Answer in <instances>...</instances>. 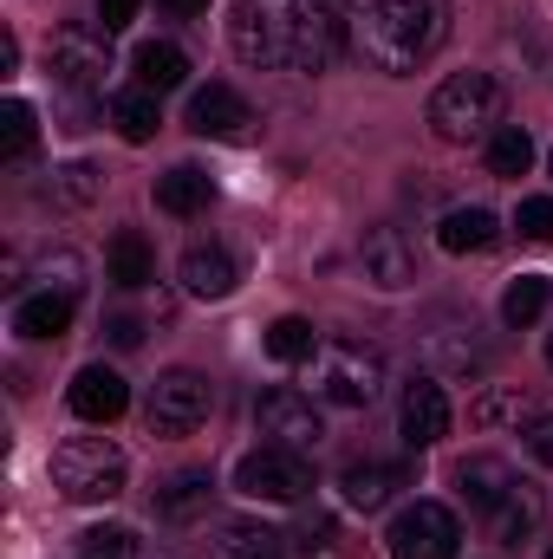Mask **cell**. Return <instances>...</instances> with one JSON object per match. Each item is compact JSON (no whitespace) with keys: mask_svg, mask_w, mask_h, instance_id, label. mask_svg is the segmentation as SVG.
Segmentation results:
<instances>
[{"mask_svg":"<svg viewBox=\"0 0 553 559\" xmlns=\"http://www.w3.org/2000/svg\"><path fill=\"white\" fill-rule=\"evenodd\" d=\"M235 280H242L235 254H228V248H215V241L183 254V293H189V299H228V293H235Z\"/></svg>","mask_w":553,"mask_h":559,"instance_id":"obj_19","label":"cell"},{"mask_svg":"<svg viewBox=\"0 0 553 559\" xmlns=\"http://www.w3.org/2000/svg\"><path fill=\"white\" fill-rule=\"evenodd\" d=\"M79 547H85V559H131V527H92V534H79Z\"/></svg>","mask_w":553,"mask_h":559,"instance_id":"obj_35","label":"cell"},{"mask_svg":"<svg viewBox=\"0 0 553 559\" xmlns=\"http://www.w3.org/2000/svg\"><path fill=\"white\" fill-rule=\"evenodd\" d=\"M98 169L92 163H66V169H52V202L59 209H85V202H98Z\"/></svg>","mask_w":553,"mask_h":559,"instance_id":"obj_32","label":"cell"},{"mask_svg":"<svg viewBox=\"0 0 553 559\" xmlns=\"http://www.w3.org/2000/svg\"><path fill=\"white\" fill-rule=\"evenodd\" d=\"M548 299H553V280L521 274L508 293H502V319H508V325H534V319L548 312Z\"/></svg>","mask_w":553,"mask_h":559,"instance_id":"obj_30","label":"cell"},{"mask_svg":"<svg viewBox=\"0 0 553 559\" xmlns=\"http://www.w3.org/2000/svg\"><path fill=\"white\" fill-rule=\"evenodd\" d=\"M255 429L274 442V449H319V436H326V417H319V404L313 397H299V391H268L261 404H255Z\"/></svg>","mask_w":553,"mask_h":559,"instance_id":"obj_10","label":"cell"},{"mask_svg":"<svg viewBox=\"0 0 553 559\" xmlns=\"http://www.w3.org/2000/svg\"><path fill=\"white\" fill-rule=\"evenodd\" d=\"M515 235L534 241V248H553V195H528L515 209Z\"/></svg>","mask_w":553,"mask_h":559,"instance_id":"obj_33","label":"cell"},{"mask_svg":"<svg viewBox=\"0 0 553 559\" xmlns=\"http://www.w3.org/2000/svg\"><path fill=\"white\" fill-rule=\"evenodd\" d=\"M33 143H39V111L26 98H7L0 105V156L20 163V156H33Z\"/></svg>","mask_w":553,"mask_h":559,"instance_id":"obj_28","label":"cell"},{"mask_svg":"<svg viewBox=\"0 0 553 559\" xmlns=\"http://www.w3.org/2000/svg\"><path fill=\"white\" fill-rule=\"evenodd\" d=\"M13 332H20V338H66V332H72V293H52V286L26 293V299L13 306Z\"/></svg>","mask_w":553,"mask_h":559,"instance_id":"obj_22","label":"cell"},{"mask_svg":"<svg viewBox=\"0 0 553 559\" xmlns=\"http://www.w3.org/2000/svg\"><path fill=\"white\" fill-rule=\"evenodd\" d=\"M332 7H358V0H332Z\"/></svg>","mask_w":553,"mask_h":559,"instance_id":"obj_41","label":"cell"},{"mask_svg":"<svg viewBox=\"0 0 553 559\" xmlns=\"http://www.w3.org/2000/svg\"><path fill=\"white\" fill-rule=\"evenodd\" d=\"M13 66H20V39L7 33V39H0V72H13Z\"/></svg>","mask_w":553,"mask_h":559,"instance_id":"obj_39","label":"cell"},{"mask_svg":"<svg viewBox=\"0 0 553 559\" xmlns=\"http://www.w3.org/2000/svg\"><path fill=\"white\" fill-rule=\"evenodd\" d=\"M111 33L105 26H59L52 46H46V72L52 85L79 105V98H98L105 92V72H111Z\"/></svg>","mask_w":553,"mask_h":559,"instance_id":"obj_5","label":"cell"},{"mask_svg":"<svg viewBox=\"0 0 553 559\" xmlns=\"http://www.w3.org/2000/svg\"><path fill=\"white\" fill-rule=\"evenodd\" d=\"M339 52H345V20H339L332 0H319V7L306 13L299 39H293V66H286V72H326Z\"/></svg>","mask_w":553,"mask_h":559,"instance_id":"obj_16","label":"cell"},{"mask_svg":"<svg viewBox=\"0 0 553 559\" xmlns=\"http://www.w3.org/2000/svg\"><path fill=\"white\" fill-rule=\"evenodd\" d=\"M209 195H215V182H209V169H196V163H176V169L156 176V209H163V215H202Z\"/></svg>","mask_w":553,"mask_h":559,"instance_id":"obj_24","label":"cell"},{"mask_svg":"<svg viewBox=\"0 0 553 559\" xmlns=\"http://www.w3.org/2000/svg\"><path fill=\"white\" fill-rule=\"evenodd\" d=\"M469 417L482 423V429H495V423H521V417H528V397H521V391H489Z\"/></svg>","mask_w":553,"mask_h":559,"instance_id":"obj_34","label":"cell"},{"mask_svg":"<svg viewBox=\"0 0 553 559\" xmlns=\"http://www.w3.org/2000/svg\"><path fill=\"white\" fill-rule=\"evenodd\" d=\"M209 411H215V384H209L202 371H189V365L163 371V378L150 384V397H143L150 436H196V429L209 423Z\"/></svg>","mask_w":553,"mask_h":559,"instance_id":"obj_6","label":"cell"},{"mask_svg":"<svg viewBox=\"0 0 553 559\" xmlns=\"http://www.w3.org/2000/svg\"><path fill=\"white\" fill-rule=\"evenodd\" d=\"M319 0H242L235 20H228V39H235V59L261 66V72H286L293 66V39L306 26Z\"/></svg>","mask_w":553,"mask_h":559,"instance_id":"obj_3","label":"cell"},{"mask_svg":"<svg viewBox=\"0 0 553 559\" xmlns=\"http://www.w3.org/2000/svg\"><path fill=\"white\" fill-rule=\"evenodd\" d=\"M548 527V495L534 488V481H515L495 508H489V534H495V547H521V540H534Z\"/></svg>","mask_w":553,"mask_h":559,"instance_id":"obj_15","label":"cell"},{"mask_svg":"<svg viewBox=\"0 0 553 559\" xmlns=\"http://www.w3.org/2000/svg\"><path fill=\"white\" fill-rule=\"evenodd\" d=\"M235 488L248 495V501H306V488H313V468H306V455L299 449H274V442H261L255 455H242V468H235Z\"/></svg>","mask_w":553,"mask_h":559,"instance_id":"obj_9","label":"cell"},{"mask_svg":"<svg viewBox=\"0 0 553 559\" xmlns=\"http://www.w3.org/2000/svg\"><path fill=\"white\" fill-rule=\"evenodd\" d=\"M189 131L196 138H215V143H248L255 138V105L235 92V85H202L196 98H189Z\"/></svg>","mask_w":553,"mask_h":559,"instance_id":"obj_11","label":"cell"},{"mask_svg":"<svg viewBox=\"0 0 553 559\" xmlns=\"http://www.w3.org/2000/svg\"><path fill=\"white\" fill-rule=\"evenodd\" d=\"M548 559H553V547H548Z\"/></svg>","mask_w":553,"mask_h":559,"instance_id":"obj_43","label":"cell"},{"mask_svg":"<svg viewBox=\"0 0 553 559\" xmlns=\"http://www.w3.org/2000/svg\"><path fill=\"white\" fill-rule=\"evenodd\" d=\"M111 345H118V352L143 345V319H131V312H125V319H111Z\"/></svg>","mask_w":553,"mask_h":559,"instance_id":"obj_38","label":"cell"},{"mask_svg":"<svg viewBox=\"0 0 553 559\" xmlns=\"http://www.w3.org/2000/svg\"><path fill=\"white\" fill-rule=\"evenodd\" d=\"M138 7L143 0H98V26H105V33H125V26L138 20Z\"/></svg>","mask_w":553,"mask_h":559,"instance_id":"obj_37","label":"cell"},{"mask_svg":"<svg viewBox=\"0 0 553 559\" xmlns=\"http://www.w3.org/2000/svg\"><path fill=\"white\" fill-rule=\"evenodd\" d=\"M515 481H521V475H515L502 455H469V462L456 468V488H462V501H469V508H482V514H489V508H495V501H502Z\"/></svg>","mask_w":553,"mask_h":559,"instance_id":"obj_25","label":"cell"},{"mask_svg":"<svg viewBox=\"0 0 553 559\" xmlns=\"http://www.w3.org/2000/svg\"><path fill=\"white\" fill-rule=\"evenodd\" d=\"M528 163H534V138L521 124H502L489 138V176H528Z\"/></svg>","mask_w":553,"mask_h":559,"instance_id":"obj_31","label":"cell"},{"mask_svg":"<svg viewBox=\"0 0 553 559\" xmlns=\"http://www.w3.org/2000/svg\"><path fill=\"white\" fill-rule=\"evenodd\" d=\"M105 280L125 286V293H138V286L156 280V254H150V241H143L138 228H118V235H111V248H105Z\"/></svg>","mask_w":553,"mask_h":559,"instance_id":"obj_23","label":"cell"},{"mask_svg":"<svg viewBox=\"0 0 553 559\" xmlns=\"http://www.w3.org/2000/svg\"><path fill=\"white\" fill-rule=\"evenodd\" d=\"M528 455H534L541 468H553V411L528 423Z\"/></svg>","mask_w":553,"mask_h":559,"instance_id":"obj_36","label":"cell"},{"mask_svg":"<svg viewBox=\"0 0 553 559\" xmlns=\"http://www.w3.org/2000/svg\"><path fill=\"white\" fill-rule=\"evenodd\" d=\"M502 79L495 72H449L436 92H430V131L443 143H475L502 131Z\"/></svg>","mask_w":553,"mask_h":559,"instance_id":"obj_2","label":"cell"},{"mask_svg":"<svg viewBox=\"0 0 553 559\" xmlns=\"http://www.w3.org/2000/svg\"><path fill=\"white\" fill-rule=\"evenodd\" d=\"M209 559H286V534L261 527V521H215Z\"/></svg>","mask_w":553,"mask_h":559,"instance_id":"obj_20","label":"cell"},{"mask_svg":"<svg viewBox=\"0 0 553 559\" xmlns=\"http://www.w3.org/2000/svg\"><path fill=\"white\" fill-rule=\"evenodd\" d=\"M66 404H72V417H85V423H118L131 411V384H125L111 365H85V371L72 378Z\"/></svg>","mask_w":553,"mask_h":559,"instance_id":"obj_14","label":"cell"},{"mask_svg":"<svg viewBox=\"0 0 553 559\" xmlns=\"http://www.w3.org/2000/svg\"><path fill=\"white\" fill-rule=\"evenodd\" d=\"M156 7H169V13H183V20H189V13H209V0H156Z\"/></svg>","mask_w":553,"mask_h":559,"instance_id":"obj_40","label":"cell"},{"mask_svg":"<svg viewBox=\"0 0 553 559\" xmlns=\"http://www.w3.org/2000/svg\"><path fill=\"white\" fill-rule=\"evenodd\" d=\"M209 501H215L209 468H183V475H169V481L156 488V514H163L169 527H196V521L209 514Z\"/></svg>","mask_w":553,"mask_h":559,"instance_id":"obj_18","label":"cell"},{"mask_svg":"<svg viewBox=\"0 0 553 559\" xmlns=\"http://www.w3.org/2000/svg\"><path fill=\"white\" fill-rule=\"evenodd\" d=\"M436 241H443V254H489V248L502 241V222H495L482 202H469V209H449V215L436 222Z\"/></svg>","mask_w":553,"mask_h":559,"instance_id":"obj_21","label":"cell"},{"mask_svg":"<svg viewBox=\"0 0 553 559\" xmlns=\"http://www.w3.org/2000/svg\"><path fill=\"white\" fill-rule=\"evenodd\" d=\"M449 26H456L449 0H372L365 20H358V52L378 72L404 79V72L430 66L449 46Z\"/></svg>","mask_w":553,"mask_h":559,"instance_id":"obj_1","label":"cell"},{"mask_svg":"<svg viewBox=\"0 0 553 559\" xmlns=\"http://www.w3.org/2000/svg\"><path fill=\"white\" fill-rule=\"evenodd\" d=\"M131 481V462L111 436H66L52 449V488L66 501H118Z\"/></svg>","mask_w":553,"mask_h":559,"instance_id":"obj_4","label":"cell"},{"mask_svg":"<svg viewBox=\"0 0 553 559\" xmlns=\"http://www.w3.org/2000/svg\"><path fill=\"white\" fill-rule=\"evenodd\" d=\"M385 352L378 345H326L319 352V397L339 411H365L385 397Z\"/></svg>","mask_w":553,"mask_h":559,"instance_id":"obj_7","label":"cell"},{"mask_svg":"<svg viewBox=\"0 0 553 559\" xmlns=\"http://www.w3.org/2000/svg\"><path fill=\"white\" fill-rule=\"evenodd\" d=\"M131 66H138V85H143V92H156V98H163V92H176V85L189 79V52H183L176 39H143Z\"/></svg>","mask_w":553,"mask_h":559,"instance_id":"obj_26","label":"cell"},{"mask_svg":"<svg viewBox=\"0 0 553 559\" xmlns=\"http://www.w3.org/2000/svg\"><path fill=\"white\" fill-rule=\"evenodd\" d=\"M358 267L378 293H404V286H416V248L404 241V228H372L358 248Z\"/></svg>","mask_w":553,"mask_h":559,"instance_id":"obj_13","label":"cell"},{"mask_svg":"<svg viewBox=\"0 0 553 559\" xmlns=\"http://www.w3.org/2000/svg\"><path fill=\"white\" fill-rule=\"evenodd\" d=\"M385 540H391V559H456L462 521L443 501H411V508H398V521H391Z\"/></svg>","mask_w":553,"mask_h":559,"instance_id":"obj_8","label":"cell"},{"mask_svg":"<svg viewBox=\"0 0 553 559\" xmlns=\"http://www.w3.org/2000/svg\"><path fill=\"white\" fill-rule=\"evenodd\" d=\"M404 488V462H378V455H365V462H345V475H339V495H345V508H385L391 495Z\"/></svg>","mask_w":553,"mask_h":559,"instance_id":"obj_17","label":"cell"},{"mask_svg":"<svg viewBox=\"0 0 553 559\" xmlns=\"http://www.w3.org/2000/svg\"><path fill=\"white\" fill-rule=\"evenodd\" d=\"M449 391L436 384V378H411L404 384V404H398V429H404V442L411 449H430V442H443L449 436Z\"/></svg>","mask_w":553,"mask_h":559,"instance_id":"obj_12","label":"cell"},{"mask_svg":"<svg viewBox=\"0 0 553 559\" xmlns=\"http://www.w3.org/2000/svg\"><path fill=\"white\" fill-rule=\"evenodd\" d=\"M111 124H118V138L125 143H150L156 138V124H163V111H156V92H118L111 98Z\"/></svg>","mask_w":553,"mask_h":559,"instance_id":"obj_27","label":"cell"},{"mask_svg":"<svg viewBox=\"0 0 553 559\" xmlns=\"http://www.w3.org/2000/svg\"><path fill=\"white\" fill-rule=\"evenodd\" d=\"M313 352H319V325H313V319H293V312H286V319L268 325V358H280V365H306Z\"/></svg>","mask_w":553,"mask_h":559,"instance_id":"obj_29","label":"cell"},{"mask_svg":"<svg viewBox=\"0 0 553 559\" xmlns=\"http://www.w3.org/2000/svg\"><path fill=\"white\" fill-rule=\"evenodd\" d=\"M548 365H553V338H548Z\"/></svg>","mask_w":553,"mask_h":559,"instance_id":"obj_42","label":"cell"}]
</instances>
